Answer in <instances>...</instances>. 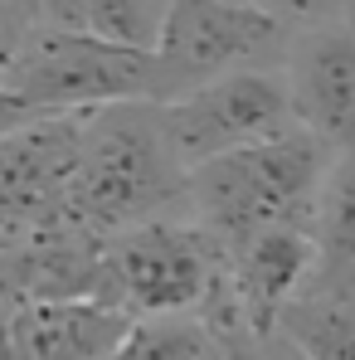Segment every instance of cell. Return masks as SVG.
Instances as JSON below:
<instances>
[{
  "label": "cell",
  "mask_w": 355,
  "mask_h": 360,
  "mask_svg": "<svg viewBox=\"0 0 355 360\" xmlns=\"http://www.w3.org/2000/svg\"><path fill=\"white\" fill-rule=\"evenodd\" d=\"M122 103H166L156 54H131L98 34L63 30H5L0 63V122L103 112Z\"/></svg>",
  "instance_id": "cell-1"
},
{
  "label": "cell",
  "mask_w": 355,
  "mask_h": 360,
  "mask_svg": "<svg viewBox=\"0 0 355 360\" xmlns=\"http://www.w3.org/2000/svg\"><path fill=\"white\" fill-rule=\"evenodd\" d=\"M331 161L336 151L306 127L243 146L234 156H219L190 171V219L205 224L224 253L283 224L316 234V210H321Z\"/></svg>",
  "instance_id": "cell-2"
},
{
  "label": "cell",
  "mask_w": 355,
  "mask_h": 360,
  "mask_svg": "<svg viewBox=\"0 0 355 360\" xmlns=\"http://www.w3.org/2000/svg\"><path fill=\"white\" fill-rule=\"evenodd\" d=\"M73 214L103 239H117L151 219L190 214V171L166 141L161 103H122L88 112Z\"/></svg>",
  "instance_id": "cell-3"
},
{
  "label": "cell",
  "mask_w": 355,
  "mask_h": 360,
  "mask_svg": "<svg viewBox=\"0 0 355 360\" xmlns=\"http://www.w3.org/2000/svg\"><path fill=\"white\" fill-rule=\"evenodd\" d=\"M229 283V253L190 214L136 224L108 243V302L136 321L205 316Z\"/></svg>",
  "instance_id": "cell-4"
},
{
  "label": "cell",
  "mask_w": 355,
  "mask_h": 360,
  "mask_svg": "<svg viewBox=\"0 0 355 360\" xmlns=\"http://www.w3.org/2000/svg\"><path fill=\"white\" fill-rule=\"evenodd\" d=\"M288 44L292 30L258 0H176L171 30L156 54L166 103L243 68H278L288 59Z\"/></svg>",
  "instance_id": "cell-5"
},
{
  "label": "cell",
  "mask_w": 355,
  "mask_h": 360,
  "mask_svg": "<svg viewBox=\"0 0 355 360\" xmlns=\"http://www.w3.org/2000/svg\"><path fill=\"white\" fill-rule=\"evenodd\" d=\"M161 127L185 171H200L243 146L273 141L297 131V108L283 63L278 68H243L209 88H195L176 103H161Z\"/></svg>",
  "instance_id": "cell-6"
},
{
  "label": "cell",
  "mask_w": 355,
  "mask_h": 360,
  "mask_svg": "<svg viewBox=\"0 0 355 360\" xmlns=\"http://www.w3.org/2000/svg\"><path fill=\"white\" fill-rule=\"evenodd\" d=\"M88 112L34 117L0 131V234H25L34 224L78 219L73 185L83 161Z\"/></svg>",
  "instance_id": "cell-7"
},
{
  "label": "cell",
  "mask_w": 355,
  "mask_h": 360,
  "mask_svg": "<svg viewBox=\"0 0 355 360\" xmlns=\"http://www.w3.org/2000/svg\"><path fill=\"white\" fill-rule=\"evenodd\" d=\"M288 88L297 122L321 136L336 156L355 146V20L336 15L311 30H297L288 44Z\"/></svg>",
  "instance_id": "cell-8"
},
{
  "label": "cell",
  "mask_w": 355,
  "mask_h": 360,
  "mask_svg": "<svg viewBox=\"0 0 355 360\" xmlns=\"http://www.w3.org/2000/svg\"><path fill=\"white\" fill-rule=\"evenodd\" d=\"M321 268V248L311 229H263L248 243H238L229 253V292L243 316V326L268 341L283 321V311L292 307L311 278Z\"/></svg>",
  "instance_id": "cell-9"
},
{
  "label": "cell",
  "mask_w": 355,
  "mask_h": 360,
  "mask_svg": "<svg viewBox=\"0 0 355 360\" xmlns=\"http://www.w3.org/2000/svg\"><path fill=\"white\" fill-rule=\"evenodd\" d=\"M136 316L108 302H10L5 360H112Z\"/></svg>",
  "instance_id": "cell-10"
},
{
  "label": "cell",
  "mask_w": 355,
  "mask_h": 360,
  "mask_svg": "<svg viewBox=\"0 0 355 360\" xmlns=\"http://www.w3.org/2000/svg\"><path fill=\"white\" fill-rule=\"evenodd\" d=\"M278 336L302 360H355V283L311 278V288L283 311Z\"/></svg>",
  "instance_id": "cell-11"
},
{
  "label": "cell",
  "mask_w": 355,
  "mask_h": 360,
  "mask_svg": "<svg viewBox=\"0 0 355 360\" xmlns=\"http://www.w3.org/2000/svg\"><path fill=\"white\" fill-rule=\"evenodd\" d=\"M316 248H321L316 278L355 283V146L331 161L321 210H316Z\"/></svg>",
  "instance_id": "cell-12"
},
{
  "label": "cell",
  "mask_w": 355,
  "mask_h": 360,
  "mask_svg": "<svg viewBox=\"0 0 355 360\" xmlns=\"http://www.w3.org/2000/svg\"><path fill=\"white\" fill-rule=\"evenodd\" d=\"M112 360H224V341L205 316L136 321Z\"/></svg>",
  "instance_id": "cell-13"
},
{
  "label": "cell",
  "mask_w": 355,
  "mask_h": 360,
  "mask_svg": "<svg viewBox=\"0 0 355 360\" xmlns=\"http://www.w3.org/2000/svg\"><path fill=\"white\" fill-rule=\"evenodd\" d=\"M171 15H176V0H93L88 34L131 54H161Z\"/></svg>",
  "instance_id": "cell-14"
},
{
  "label": "cell",
  "mask_w": 355,
  "mask_h": 360,
  "mask_svg": "<svg viewBox=\"0 0 355 360\" xmlns=\"http://www.w3.org/2000/svg\"><path fill=\"white\" fill-rule=\"evenodd\" d=\"M93 0H5V30H63L83 34Z\"/></svg>",
  "instance_id": "cell-15"
},
{
  "label": "cell",
  "mask_w": 355,
  "mask_h": 360,
  "mask_svg": "<svg viewBox=\"0 0 355 360\" xmlns=\"http://www.w3.org/2000/svg\"><path fill=\"white\" fill-rule=\"evenodd\" d=\"M205 321L219 331V341H224V360H268L263 341H258V336L243 326V316H238V307H234V292H229V283L219 288V297L209 302Z\"/></svg>",
  "instance_id": "cell-16"
},
{
  "label": "cell",
  "mask_w": 355,
  "mask_h": 360,
  "mask_svg": "<svg viewBox=\"0 0 355 360\" xmlns=\"http://www.w3.org/2000/svg\"><path fill=\"white\" fill-rule=\"evenodd\" d=\"M268 15H278L288 30H311V25H321V20H336V15H351L355 0H258Z\"/></svg>",
  "instance_id": "cell-17"
},
{
  "label": "cell",
  "mask_w": 355,
  "mask_h": 360,
  "mask_svg": "<svg viewBox=\"0 0 355 360\" xmlns=\"http://www.w3.org/2000/svg\"><path fill=\"white\" fill-rule=\"evenodd\" d=\"M351 20H355V5H351Z\"/></svg>",
  "instance_id": "cell-18"
}]
</instances>
